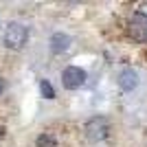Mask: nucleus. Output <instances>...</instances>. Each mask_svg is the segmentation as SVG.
<instances>
[{"mask_svg":"<svg viewBox=\"0 0 147 147\" xmlns=\"http://www.w3.org/2000/svg\"><path fill=\"white\" fill-rule=\"evenodd\" d=\"M26 40H29V29L20 22H11L5 31V37H2L7 49H22L26 44Z\"/></svg>","mask_w":147,"mask_h":147,"instance_id":"f257e3e1","label":"nucleus"},{"mask_svg":"<svg viewBox=\"0 0 147 147\" xmlns=\"http://www.w3.org/2000/svg\"><path fill=\"white\" fill-rule=\"evenodd\" d=\"M61 84L66 90H77L86 84V73L77 66H68L64 68V73H61Z\"/></svg>","mask_w":147,"mask_h":147,"instance_id":"f03ea898","label":"nucleus"},{"mask_svg":"<svg viewBox=\"0 0 147 147\" xmlns=\"http://www.w3.org/2000/svg\"><path fill=\"white\" fill-rule=\"evenodd\" d=\"M129 37L136 40V42H147V16L145 13H134L132 18H129Z\"/></svg>","mask_w":147,"mask_h":147,"instance_id":"7ed1b4c3","label":"nucleus"},{"mask_svg":"<svg viewBox=\"0 0 147 147\" xmlns=\"http://www.w3.org/2000/svg\"><path fill=\"white\" fill-rule=\"evenodd\" d=\"M86 136L90 138L92 143L103 141L105 136H108V121H105L103 117L90 119V121H88V125H86Z\"/></svg>","mask_w":147,"mask_h":147,"instance_id":"20e7f679","label":"nucleus"},{"mask_svg":"<svg viewBox=\"0 0 147 147\" xmlns=\"http://www.w3.org/2000/svg\"><path fill=\"white\" fill-rule=\"evenodd\" d=\"M119 86L123 88V90H134L136 86H138V75L134 73V70H123L121 75H119Z\"/></svg>","mask_w":147,"mask_h":147,"instance_id":"39448f33","label":"nucleus"},{"mask_svg":"<svg viewBox=\"0 0 147 147\" xmlns=\"http://www.w3.org/2000/svg\"><path fill=\"white\" fill-rule=\"evenodd\" d=\"M68 46H70V37L64 35V33H55L51 37V51L53 53H64V51H68Z\"/></svg>","mask_w":147,"mask_h":147,"instance_id":"423d86ee","label":"nucleus"},{"mask_svg":"<svg viewBox=\"0 0 147 147\" xmlns=\"http://www.w3.org/2000/svg\"><path fill=\"white\" fill-rule=\"evenodd\" d=\"M35 147H57V141L51 134H42V136H37Z\"/></svg>","mask_w":147,"mask_h":147,"instance_id":"0eeeda50","label":"nucleus"},{"mask_svg":"<svg viewBox=\"0 0 147 147\" xmlns=\"http://www.w3.org/2000/svg\"><path fill=\"white\" fill-rule=\"evenodd\" d=\"M40 90H42V94H44L46 99H53V97H55V90H53V86H51L46 79L40 81Z\"/></svg>","mask_w":147,"mask_h":147,"instance_id":"6e6552de","label":"nucleus"},{"mask_svg":"<svg viewBox=\"0 0 147 147\" xmlns=\"http://www.w3.org/2000/svg\"><path fill=\"white\" fill-rule=\"evenodd\" d=\"M2 90H5V81H2V77H0V94H2Z\"/></svg>","mask_w":147,"mask_h":147,"instance_id":"1a4fd4ad","label":"nucleus"}]
</instances>
